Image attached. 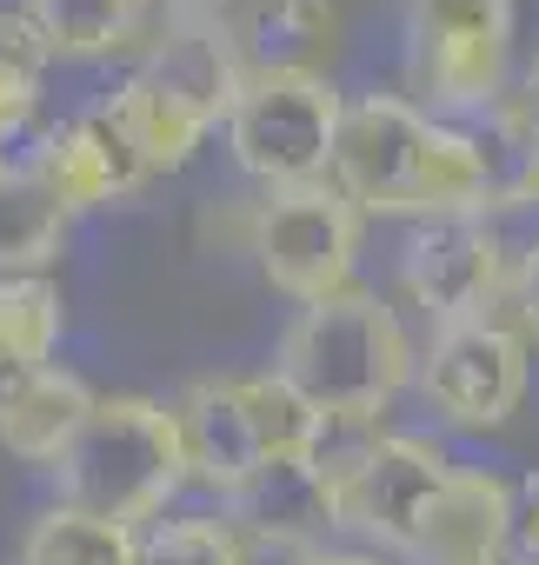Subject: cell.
<instances>
[{
	"label": "cell",
	"instance_id": "1",
	"mask_svg": "<svg viewBox=\"0 0 539 565\" xmlns=\"http://www.w3.org/2000/svg\"><path fill=\"white\" fill-rule=\"evenodd\" d=\"M334 186L380 220H446V213H486V153L473 127L433 120L406 94H347L340 147H334Z\"/></svg>",
	"mask_w": 539,
	"mask_h": 565
},
{
	"label": "cell",
	"instance_id": "2",
	"mask_svg": "<svg viewBox=\"0 0 539 565\" xmlns=\"http://www.w3.org/2000/svg\"><path fill=\"white\" fill-rule=\"evenodd\" d=\"M274 373H287L327 419L334 433H373L387 426L393 399L420 373V347L400 320V307L373 287L294 307V320L274 340Z\"/></svg>",
	"mask_w": 539,
	"mask_h": 565
},
{
	"label": "cell",
	"instance_id": "3",
	"mask_svg": "<svg viewBox=\"0 0 539 565\" xmlns=\"http://www.w3.org/2000/svg\"><path fill=\"white\" fill-rule=\"evenodd\" d=\"M47 479H54L61 505L147 532L154 519H167V505L187 486L173 406L154 393H101L81 439L67 446V459Z\"/></svg>",
	"mask_w": 539,
	"mask_h": 565
},
{
	"label": "cell",
	"instance_id": "4",
	"mask_svg": "<svg viewBox=\"0 0 539 565\" xmlns=\"http://www.w3.org/2000/svg\"><path fill=\"white\" fill-rule=\"evenodd\" d=\"M453 452L433 433H334L327 452L314 459V492L327 505V525L347 532L353 545L380 552L400 565V552L413 545L426 505L440 499V486L453 479Z\"/></svg>",
	"mask_w": 539,
	"mask_h": 565
},
{
	"label": "cell",
	"instance_id": "5",
	"mask_svg": "<svg viewBox=\"0 0 539 565\" xmlns=\"http://www.w3.org/2000/svg\"><path fill=\"white\" fill-rule=\"evenodd\" d=\"M512 94V0H406V100L479 127Z\"/></svg>",
	"mask_w": 539,
	"mask_h": 565
},
{
	"label": "cell",
	"instance_id": "6",
	"mask_svg": "<svg viewBox=\"0 0 539 565\" xmlns=\"http://www.w3.org/2000/svg\"><path fill=\"white\" fill-rule=\"evenodd\" d=\"M340 120H347V94L334 87V74H246L220 134L233 167L260 193H274V186L334 180Z\"/></svg>",
	"mask_w": 539,
	"mask_h": 565
},
{
	"label": "cell",
	"instance_id": "7",
	"mask_svg": "<svg viewBox=\"0 0 539 565\" xmlns=\"http://www.w3.org/2000/svg\"><path fill=\"white\" fill-rule=\"evenodd\" d=\"M360 206L334 180L307 186H274L246 200V246L260 279L294 307L334 300L353 287V259H360Z\"/></svg>",
	"mask_w": 539,
	"mask_h": 565
},
{
	"label": "cell",
	"instance_id": "8",
	"mask_svg": "<svg viewBox=\"0 0 539 565\" xmlns=\"http://www.w3.org/2000/svg\"><path fill=\"white\" fill-rule=\"evenodd\" d=\"M512 246L493 213H446V220H413L400 239V294L426 313V327H473V320H506L512 294Z\"/></svg>",
	"mask_w": 539,
	"mask_h": 565
},
{
	"label": "cell",
	"instance_id": "9",
	"mask_svg": "<svg viewBox=\"0 0 539 565\" xmlns=\"http://www.w3.org/2000/svg\"><path fill=\"white\" fill-rule=\"evenodd\" d=\"M526 386H532V340L512 320L433 327L413 373V393L453 433H499L526 406Z\"/></svg>",
	"mask_w": 539,
	"mask_h": 565
},
{
	"label": "cell",
	"instance_id": "10",
	"mask_svg": "<svg viewBox=\"0 0 539 565\" xmlns=\"http://www.w3.org/2000/svg\"><path fill=\"white\" fill-rule=\"evenodd\" d=\"M28 167L74 220L101 213V206H120L154 180L127 120H120V107H114V94H101V100L74 107L67 120L41 127V140L28 147Z\"/></svg>",
	"mask_w": 539,
	"mask_h": 565
},
{
	"label": "cell",
	"instance_id": "11",
	"mask_svg": "<svg viewBox=\"0 0 539 565\" xmlns=\"http://www.w3.org/2000/svg\"><path fill=\"white\" fill-rule=\"evenodd\" d=\"M167 406H173V426H180L187 486L213 492L220 505H240L266 479V459H260V433H253L240 373H200Z\"/></svg>",
	"mask_w": 539,
	"mask_h": 565
},
{
	"label": "cell",
	"instance_id": "12",
	"mask_svg": "<svg viewBox=\"0 0 539 565\" xmlns=\"http://www.w3.org/2000/svg\"><path fill=\"white\" fill-rule=\"evenodd\" d=\"M512 479L493 466H453L426 505L400 565H512Z\"/></svg>",
	"mask_w": 539,
	"mask_h": 565
},
{
	"label": "cell",
	"instance_id": "13",
	"mask_svg": "<svg viewBox=\"0 0 539 565\" xmlns=\"http://www.w3.org/2000/svg\"><path fill=\"white\" fill-rule=\"evenodd\" d=\"M220 28L246 74H327L340 47V0H233Z\"/></svg>",
	"mask_w": 539,
	"mask_h": 565
},
{
	"label": "cell",
	"instance_id": "14",
	"mask_svg": "<svg viewBox=\"0 0 539 565\" xmlns=\"http://www.w3.org/2000/svg\"><path fill=\"white\" fill-rule=\"evenodd\" d=\"M134 67L154 74L167 94H180L207 127H226V114H233V100L246 87V67H240V54H233L220 21H160L140 41Z\"/></svg>",
	"mask_w": 539,
	"mask_h": 565
},
{
	"label": "cell",
	"instance_id": "15",
	"mask_svg": "<svg viewBox=\"0 0 539 565\" xmlns=\"http://www.w3.org/2000/svg\"><path fill=\"white\" fill-rule=\"evenodd\" d=\"M94 399H101V393H94L74 366L28 373L21 393L8 399V413H0V452H8L14 466H41V472H54V466L67 459V446L81 439Z\"/></svg>",
	"mask_w": 539,
	"mask_h": 565
},
{
	"label": "cell",
	"instance_id": "16",
	"mask_svg": "<svg viewBox=\"0 0 539 565\" xmlns=\"http://www.w3.org/2000/svg\"><path fill=\"white\" fill-rule=\"evenodd\" d=\"M21 8L47 34L54 61L140 54V41L160 28V0H21Z\"/></svg>",
	"mask_w": 539,
	"mask_h": 565
},
{
	"label": "cell",
	"instance_id": "17",
	"mask_svg": "<svg viewBox=\"0 0 539 565\" xmlns=\"http://www.w3.org/2000/svg\"><path fill=\"white\" fill-rule=\"evenodd\" d=\"M240 386H246V413H253V433H260L266 479H274V472H314V459L334 439V419L274 366L240 373Z\"/></svg>",
	"mask_w": 539,
	"mask_h": 565
},
{
	"label": "cell",
	"instance_id": "18",
	"mask_svg": "<svg viewBox=\"0 0 539 565\" xmlns=\"http://www.w3.org/2000/svg\"><path fill=\"white\" fill-rule=\"evenodd\" d=\"M67 233H74V213L34 180L28 160L0 167V279L54 273L61 253H67Z\"/></svg>",
	"mask_w": 539,
	"mask_h": 565
},
{
	"label": "cell",
	"instance_id": "19",
	"mask_svg": "<svg viewBox=\"0 0 539 565\" xmlns=\"http://www.w3.org/2000/svg\"><path fill=\"white\" fill-rule=\"evenodd\" d=\"M114 107H120V120H127V134H134V147H140V160H147V173L160 180V173H187L193 167V153L207 147V120L180 100V94H167L154 74H140V67H127L114 87Z\"/></svg>",
	"mask_w": 539,
	"mask_h": 565
},
{
	"label": "cell",
	"instance_id": "20",
	"mask_svg": "<svg viewBox=\"0 0 539 565\" xmlns=\"http://www.w3.org/2000/svg\"><path fill=\"white\" fill-rule=\"evenodd\" d=\"M61 340H67V294L54 273H14L0 279V353L21 373H47L61 366Z\"/></svg>",
	"mask_w": 539,
	"mask_h": 565
},
{
	"label": "cell",
	"instance_id": "21",
	"mask_svg": "<svg viewBox=\"0 0 539 565\" xmlns=\"http://www.w3.org/2000/svg\"><path fill=\"white\" fill-rule=\"evenodd\" d=\"M14 565H140V532L74 512V505H47L28 532H21V558Z\"/></svg>",
	"mask_w": 539,
	"mask_h": 565
},
{
	"label": "cell",
	"instance_id": "22",
	"mask_svg": "<svg viewBox=\"0 0 539 565\" xmlns=\"http://www.w3.org/2000/svg\"><path fill=\"white\" fill-rule=\"evenodd\" d=\"M47 67H54V47L34 28V14L28 8H0V147L41 114Z\"/></svg>",
	"mask_w": 539,
	"mask_h": 565
},
{
	"label": "cell",
	"instance_id": "23",
	"mask_svg": "<svg viewBox=\"0 0 539 565\" xmlns=\"http://www.w3.org/2000/svg\"><path fill=\"white\" fill-rule=\"evenodd\" d=\"M473 134H479V153H486V213L493 220L539 213V140L506 107H493Z\"/></svg>",
	"mask_w": 539,
	"mask_h": 565
},
{
	"label": "cell",
	"instance_id": "24",
	"mask_svg": "<svg viewBox=\"0 0 539 565\" xmlns=\"http://www.w3.org/2000/svg\"><path fill=\"white\" fill-rule=\"evenodd\" d=\"M140 565H253L233 512H173L140 532Z\"/></svg>",
	"mask_w": 539,
	"mask_h": 565
},
{
	"label": "cell",
	"instance_id": "25",
	"mask_svg": "<svg viewBox=\"0 0 539 565\" xmlns=\"http://www.w3.org/2000/svg\"><path fill=\"white\" fill-rule=\"evenodd\" d=\"M506 320L526 333V340H539V233L519 246V259H512V294H506Z\"/></svg>",
	"mask_w": 539,
	"mask_h": 565
},
{
	"label": "cell",
	"instance_id": "26",
	"mask_svg": "<svg viewBox=\"0 0 539 565\" xmlns=\"http://www.w3.org/2000/svg\"><path fill=\"white\" fill-rule=\"evenodd\" d=\"M512 552L539 558V466L526 479H512Z\"/></svg>",
	"mask_w": 539,
	"mask_h": 565
},
{
	"label": "cell",
	"instance_id": "27",
	"mask_svg": "<svg viewBox=\"0 0 539 565\" xmlns=\"http://www.w3.org/2000/svg\"><path fill=\"white\" fill-rule=\"evenodd\" d=\"M499 107H506V114H512V120H519V127H526L532 140H539V61H532V67H526L519 81H512V94H506Z\"/></svg>",
	"mask_w": 539,
	"mask_h": 565
},
{
	"label": "cell",
	"instance_id": "28",
	"mask_svg": "<svg viewBox=\"0 0 539 565\" xmlns=\"http://www.w3.org/2000/svg\"><path fill=\"white\" fill-rule=\"evenodd\" d=\"M294 565H393V558H380V552H367V545H314V552L294 558Z\"/></svg>",
	"mask_w": 539,
	"mask_h": 565
},
{
	"label": "cell",
	"instance_id": "29",
	"mask_svg": "<svg viewBox=\"0 0 539 565\" xmlns=\"http://www.w3.org/2000/svg\"><path fill=\"white\" fill-rule=\"evenodd\" d=\"M233 0H160V21H220Z\"/></svg>",
	"mask_w": 539,
	"mask_h": 565
},
{
	"label": "cell",
	"instance_id": "30",
	"mask_svg": "<svg viewBox=\"0 0 539 565\" xmlns=\"http://www.w3.org/2000/svg\"><path fill=\"white\" fill-rule=\"evenodd\" d=\"M21 380H28V373H21V366H14L8 353H0V413H8V399L21 393Z\"/></svg>",
	"mask_w": 539,
	"mask_h": 565
},
{
	"label": "cell",
	"instance_id": "31",
	"mask_svg": "<svg viewBox=\"0 0 539 565\" xmlns=\"http://www.w3.org/2000/svg\"><path fill=\"white\" fill-rule=\"evenodd\" d=\"M519 565H539V558H519Z\"/></svg>",
	"mask_w": 539,
	"mask_h": 565
},
{
	"label": "cell",
	"instance_id": "32",
	"mask_svg": "<svg viewBox=\"0 0 539 565\" xmlns=\"http://www.w3.org/2000/svg\"><path fill=\"white\" fill-rule=\"evenodd\" d=\"M512 565H519V558H512Z\"/></svg>",
	"mask_w": 539,
	"mask_h": 565
}]
</instances>
